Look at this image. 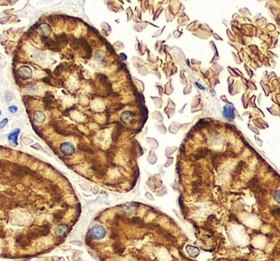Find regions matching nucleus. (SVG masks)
I'll list each match as a JSON object with an SVG mask.
<instances>
[{"mask_svg":"<svg viewBox=\"0 0 280 261\" xmlns=\"http://www.w3.org/2000/svg\"><path fill=\"white\" fill-rule=\"evenodd\" d=\"M106 230L105 228L102 227V226L96 225L93 228L92 231H91V235L93 238H95L96 239H101L102 238H104V236H106Z\"/></svg>","mask_w":280,"mask_h":261,"instance_id":"obj_1","label":"nucleus"},{"mask_svg":"<svg viewBox=\"0 0 280 261\" xmlns=\"http://www.w3.org/2000/svg\"><path fill=\"white\" fill-rule=\"evenodd\" d=\"M61 150L64 155H71L75 152L74 147L69 142H64L61 145Z\"/></svg>","mask_w":280,"mask_h":261,"instance_id":"obj_2","label":"nucleus"},{"mask_svg":"<svg viewBox=\"0 0 280 261\" xmlns=\"http://www.w3.org/2000/svg\"><path fill=\"white\" fill-rule=\"evenodd\" d=\"M223 114L224 117L229 120L234 119V110L231 104H226L223 108Z\"/></svg>","mask_w":280,"mask_h":261,"instance_id":"obj_3","label":"nucleus"},{"mask_svg":"<svg viewBox=\"0 0 280 261\" xmlns=\"http://www.w3.org/2000/svg\"><path fill=\"white\" fill-rule=\"evenodd\" d=\"M20 133V129H16L13 133H12L10 134H9V136H8V139H9V141H11L12 143H14L15 144H18V134H19V133Z\"/></svg>","mask_w":280,"mask_h":261,"instance_id":"obj_4","label":"nucleus"},{"mask_svg":"<svg viewBox=\"0 0 280 261\" xmlns=\"http://www.w3.org/2000/svg\"><path fill=\"white\" fill-rule=\"evenodd\" d=\"M67 225H60L55 228V232L58 235L61 236L64 235L67 232Z\"/></svg>","mask_w":280,"mask_h":261,"instance_id":"obj_5","label":"nucleus"},{"mask_svg":"<svg viewBox=\"0 0 280 261\" xmlns=\"http://www.w3.org/2000/svg\"><path fill=\"white\" fill-rule=\"evenodd\" d=\"M188 247H189V249H188V253H189L193 257L197 256L198 254V249L196 248H194V247H191V246H188Z\"/></svg>","mask_w":280,"mask_h":261,"instance_id":"obj_6","label":"nucleus"},{"mask_svg":"<svg viewBox=\"0 0 280 261\" xmlns=\"http://www.w3.org/2000/svg\"><path fill=\"white\" fill-rule=\"evenodd\" d=\"M79 149H80L81 150H82V151H83V152H87V153H93V150H91L89 147L86 146L83 144V145L82 144L79 145Z\"/></svg>","mask_w":280,"mask_h":261,"instance_id":"obj_7","label":"nucleus"},{"mask_svg":"<svg viewBox=\"0 0 280 261\" xmlns=\"http://www.w3.org/2000/svg\"><path fill=\"white\" fill-rule=\"evenodd\" d=\"M45 101H46V106L48 107L50 105L51 103H52V99H51V97H50V95H47L46 97Z\"/></svg>","mask_w":280,"mask_h":261,"instance_id":"obj_8","label":"nucleus"},{"mask_svg":"<svg viewBox=\"0 0 280 261\" xmlns=\"http://www.w3.org/2000/svg\"><path fill=\"white\" fill-rule=\"evenodd\" d=\"M9 110L10 112H12V113H15V112H17V110H18V108H17V106H16L15 105H12V106H10L9 108Z\"/></svg>","mask_w":280,"mask_h":261,"instance_id":"obj_9","label":"nucleus"},{"mask_svg":"<svg viewBox=\"0 0 280 261\" xmlns=\"http://www.w3.org/2000/svg\"><path fill=\"white\" fill-rule=\"evenodd\" d=\"M274 198L276 199L277 202L280 203V191H278L275 193V195H274Z\"/></svg>","mask_w":280,"mask_h":261,"instance_id":"obj_10","label":"nucleus"},{"mask_svg":"<svg viewBox=\"0 0 280 261\" xmlns=\"http://www.w3.org/2000/svg\"><path fill=\"white\" fill-rule=\"evenodd\" d=\"M8 122V119L7 118H5V119H4L2 121V122H1V128H3L4 127V126L7 124Z\"/></svg>","mask_w":280,"mask_h":261,"instance_id":"obj_11","label":"nucleus"},{"mask_svg":"<svg viewBox=\"0 0 280 261\" xmlns=\"http://www.w3.org/2000/svg\"><path fill=\"white\" fill-rule=\"evenodd\" d=\"M274 214L280 216V208H277L274 209Z\"/></svg>","mask_w":280,"mask_h":261,"instance_id":"obj_12","label":"nucleus"},{"mask_svg":"<svg viewBox=\"0 0 280 261\" xmlns=\"http://www.w3.org/2000/svg\"><path fill=\"white\" fill-rule=\"evenodd\" d=\"M197 86L199 87V88H201V90H204V88L203 86H201V85H199L198 84H197Z\"/></svg>","mask_w":280,"mask_h":261,"instance_id":"obj_13","label":"nucleus"}]
</instances>
